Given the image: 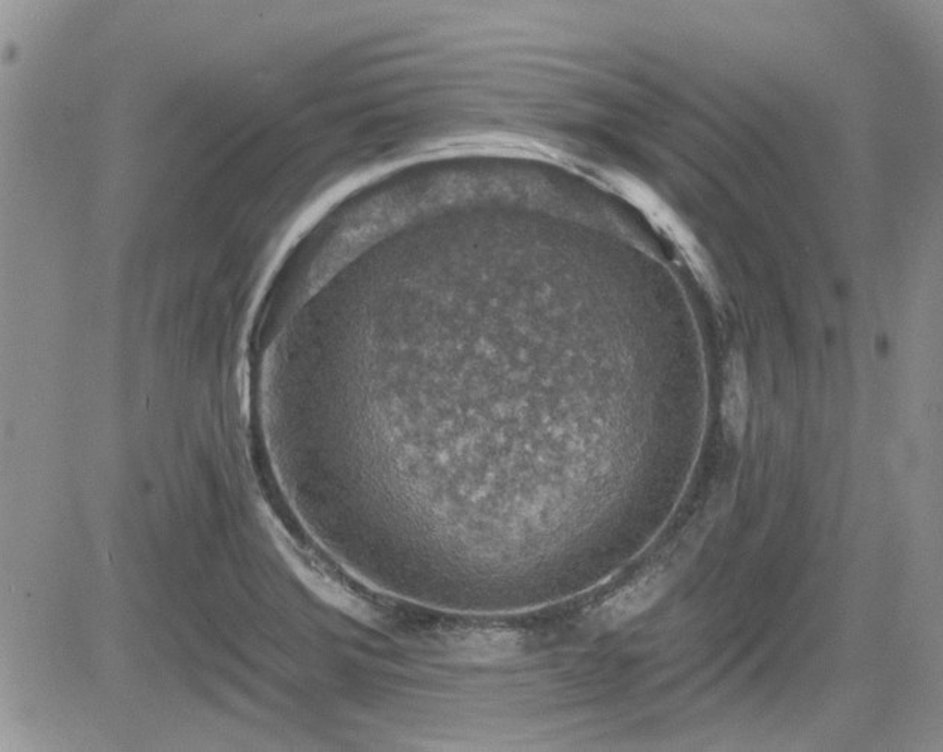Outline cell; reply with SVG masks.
<instances>
[{"instance_id": "cell-1", "label": "cell", "mask_w": 943, "mask_h": 752, "mask_svg": "<svg viewBox=\"0 0 943 752\" xmlns=\"http://www.w3.org/2000/svg\"><path fill=\"white\" fill-rule=\"evenodd\" d=\"M666 583L667 575L663 569L648 572L647 575L639 577L635 583L627 585L626 588L620 590L609 601H606L597 610V621L609 627L629 621L630 618L637 617L650 608L662 596Z\"/></svg>"}, {"instance_id": "cell-2", "label": "cell", "mask_w": 943, "mask_h": 752, "mask_svg": "<svg viewBox=\"0 0 943 752\" xmlns=\"http://www.w3.org/2000/svg\"><path fill=\"white\" fill-rule=\"evenodd\" d=\"M725 415L727 426L730 427L733 435L742 436L743 430H745L746 402L745 392H743L742 378L739 375L738 371H734L729 390H727Z\"/></svg>"}]
</instances>
